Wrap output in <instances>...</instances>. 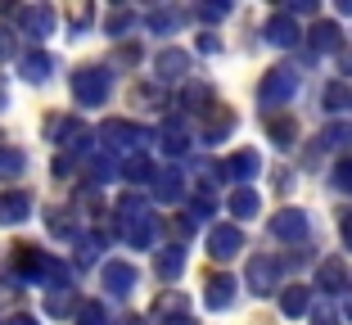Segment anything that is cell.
<instances>
[{"label":"cell","mask_w":352,"mask_h":325,"mask_svg":"<svg viewBox=\"0 0 352 325\" xmlns=\"http://www.w3.org/2000/svg\"><path fill=\"white\" fill-rule=\"evenodd\" d=\"M294 14H316V0H289V19Z\"/></svg>","instance_id":"cell-45"},{"label":"cell","mask_w":352,"mask_h":325,"mask_svg":"<svg viewBox=\"0 0 352 325\" xmlns=\"http://www.w3.org/2000/svg\"><path fill=\"white\" fill-rule=\"evenodd\" d=\"M280 307H285V316H302L311 307V294L302 289V284H289V289L280 294Z\"/></svg>","instance_id":"cell-25"},{"label":"cell","mask_w":352,"mask_h":325,"mask_svg":"<svg viewBox=\"0 0 352 325\" xmlns=\"http://www.w3.org/2000/svg\"><path fill=\"white\" fill-rule=\"evenodd\" d=\"M19 73H23V82H45V77L54 73V59L45 50H28L23 63H19Z\"/></svg>","instance_id":"cell-20"},{"label":"cell","mask_w":352,"mask_h":325,"mask_svg":"<svg viewBox=\"0 0 352 325\" xmlns=\"http://www.w3.org/2000/svg\"><path fill=\"white\" fill-rule=\"evenodd\" d=\"M0 104H5V86H0Z\"/></svg>","instance_id":"cell-56"},{"label":"cell","mask_w":352,"mask_h":325,"mask_svg":"<svg viewBox=\"0 0 352 325\" xmlns=\"http://www.w3.org/2000/svg\"><path fill=\"white\" fill-rule=\"evenodd\" d=\"M190 212H195V217H212V212H217V194L204 186V190L195 194V208H190Z\"/></svg>","instance_id":"cell-37"},{"label":"cell","mask_w":352,"mask_h":325,"mask_svg":"<svg viewBox=\"0 0 352 325\" xmlns=\"http://www.w3.org/2000/svg\"><path fill=\"white\" fill-rule=\"evenodd\" d=\"M140 59V50H135V45H126V50H118V63H135Z\"/></svg>","instance_id":"cell-49"},{"label":"cell","mask_w":352,"mask_h":325,"mask_svg":"<svg viewBox=\"0 0 352 325\" xmlns=\"http://www.w3.org/2000/svg\"><path fill=\"white\" fill-rule=\"evenodd\" d=\"M10 325H41V321H36V316H14Z\"/></svg>","instance_id":"cell-52"},{"label":"cell","mask_w":352,"mask_h":325,"mask_svg":"<svg viewBox=\"0 0 352 325\" xmlns=\"http://www.w3.org/2000/svg\"><path fill=\"white\" fill-rule=\"evenodd\" d=\"M10 54H14V32H10V27H0V63L10 59Z\"/></svg>","instance_id":"cell-44"},{"label":"cell","mask_w":352,"mask_h":325,"mask_svg":"<svg viewBox=\"0 0 352 325\" xmlns=\"http://www.w3.org/2000/svg\"><path fill=\"white\" fill-rule=\"evenodd\" d=\"M104 289L113 298H126L135 289V267L131 262H104Z\"/></svg>","instance_id":"cell-12"},{"label":"cell","mask_w":352,"mask_h":325,"mask_svg":"<svg viewBox=\"0 0 352 325\" xmlns=\"http://www.w3.org/2000/svg\"><path fill=\"white\" fill-rule=\"evenodd\" d=\"M59 140H63L68 154H86V149H91V131H86V122H77V117L59 126Z\"/></svg>","instance_id":"cell-23"},{"label":"cell","mask_w":352,"mask_h":325,"mask_svg":"<svg viewBox=\"0 0 352 325\" xmlns=\"http://www.w3.org/2000/svg\"><path fill=\"white\" fill-rule=\"evenodd\" d=\"M109 177H113V163H104V158H95V163H91V181H95V186H104Z\"/></svg>","instance_id":"cell-41"},{"label":"cell","mask_w":352,"mask_h":325,"mask_svg":"<svg viewBox=\"0 0 352 325\" xmlns=\"http://www.w3.org/2000/svg\"><path fill=\"white\" fill-rule=\"evenodd\" d=\"M135 23H140V14H135V10H113L109 19H104V32H109V36H122V32H131Z\"/></svg>","instance_id":"cell-28"},{"label":"cell","mask_w":352,"mask_h":325,"mask_svg":"<svg viewBox=\"0 0 352 325\" xmlns=\"http://www.w3.org/2000/svg\"><path fill=\"white\" fill-rule=\"evenodd\" d=\"M307 231H311V221H307L302 208H280L276 221H271V235H276V240H289V244H302Z\"/></svg>","instance_id":"cell-6"},{"label":"cell","mask_w":352,"mask_h":325,"mask_svg":"<svg viewBox=\"0 0 352 325\" xmlns=\"http://www.w3.org/2000/svg\"><path fill=\"white\" fill-rule=\"evenodd\" d=\"M86 23H91V5H77V10H73V27H77V32H82V27H86Z\"/></svg>","instance_id":"cell-46"},{"label":"cell","mask_w":352,"mask_h":325,"mask_svg":"<svg viewBox=\"0 0 352 325\" xmlns=\"http://www.w3.org/2000/svg\"><path fill=\"white\" fill-rule=\"evenodd\" d=\"M50 231L54 235H68V231H73V221H63V208H50Z\"/></svg>","instance_id":"cell-43"},{"label":"cell","mask_w":352,"mask_h":325,"mask_svg":"<svg viewBox=\"0 0 352 325\" xmlns=\"http://www.w3.org/2000/svg\"><path fill=\"white\" fill-rule=\"evenodd\" d=\"M325 109H334V113L352 109V86H343V82H330V86H325Z\"/></svg>","instance_id":"cell-30"},{"label":"cell","mask_w":352,"mask_h":325,"mask_svg":"<svg viewBox=\"0 0 352 325\" xmlns=\"http://www.w3.org/2000/svg\"><path fill=\"white\" fill-rule=\"evenodd\" d=\"M339 235H343V244L352 249V212H343V217H339Z\"/></svg>","instance_id":"cell-47"},{"label":"cell","mask_w":352,"mask_h":325,"mask_svg":"<svg viewBox=\"0 0 352 325\" xmlns=\"http://www.w3.org/2000/svg\"><path fill=\"white\" fill-rule=\"evenodd\" d=\"M321 145H334V149L352 145V126H348V122H330V126L321 131Z\"/></svg>","instance_id":"cell-35"},{"label":"cell","mask_w":352,"mask_h":325,"mask_svg":"<svg viewBox=\"0 0 352 325\" xmlns=\"http://www.w3.org/2000/svg\"><path fill=\"white\" fill-rule=\"evenodd\" d=\"M154 68H158V82H186L190 54H186V50H163V54L154 59Z\"/></svg>","instance_id":"cell-16"},{"label":"cell","mask_w":352,"mask_h":325,"mask_svg":"<svg viewBox=\"0 0 352 325\" xmlns=\"http://www.w3.org/2000/svg\"><path fill=\"white\" fill-rule=\"evenodd\" d=\"M181 109H186V113H212V109H217V95H212L208 82H186V91H181Z\"/></svg>","instance_id":"cell-13"},{"label":"cell","mask_w":352,"mask_h":325,"mask_svg":"<svg viewBox=\"0 0 352 325\" xmlns=\"http://www.w3.org/2000/svg\"><path fill=\"white\" fill-rule=\"evenodd\" d=\"M140 212H145V199L135 190H126L122 199H118V217H140Z\"/></svg>","instance_id":"cell-36"},{"label":"cell","mask_w":352,"mask_h":325,"mask_svg":"<svg viewBox=\"0 0 352 325\" xmlns=\"http://www.w3.org/2000/svg\"><path fill=\"white\" fill-rule=\"evenodd\" d=\"M311 50H316V54H339L343 50L339 23H316V27H311Z\"/></svg>","instance_id":"cell-19"},{"label":"cell","mask_w":352,"mask_h":325,"mask_svg":"<svg viewBox=\"0 0 352 325\" xmlns=\"http://www.w3.org/2000/svg\"><path fill=\"white\" fill-rule=\"evenodd\" d=\"M204 303L212 307V312H226V307L235 303V276H226V271L208 276V284H204Z\"/></svg>","instance_id":"cell-9"},{"label":"cell","mask_w":352,"mask_h":325,"mask_svg":"<svg viewBox=\"0 0 352 325\" xmlns=\"http://www.w3.org/2000/svg\"><path fill=\"white\" fill-rule=\"evenodd\" d=\"M176 23H181V14H172V10H154L145 19V27L149 32H158V36H167V32H176Z\"/></svg>","instance_id":"cell-32"},{"label":"cell","mask_w":352,"mask_h":325,"mask_svg":"<svg viewBox=\"0 0 352 325\" xmlns=\"http://www.w3.org/2000/svg\"><path fill=\"white\" fill-rule=\"evenodd\" d=\"M226 14H230V5H221V0H217V5H199V19H204V23H221Z\"/></svg>","instance_id":"cell-39"},{"label":"cell","mask_w":352,"mask_h":325,"mask_svg":"<svg viewBox=\"0 0 352 325\" xmlns=\"http://www.w3.org/2000/svg\"><path fill=\"white\" fill-rule=\"evenodd\" d=\"M77 325H109V312H104V303L86 298V303L77 307Z\"/></svg>","instance_id":"cell-33"},{"label":"cell","mask_w":352,"mask_h":325,"mask_svg":"<svg viewBox=\"0 0 352 325\" xmlns=\"http://www.w3.org/2000/svg\"><path fill=\"white\" fill-rule=\"evenodd\" d=\"M226 208H230V212H235V217H253V212H258V208H262V199H258V194H253V190H249V186H239V190H235V194H230V203H226Z\"/></svg>","instance_id":"cell-26"},{"label":"cell","mask_w":352,"mask_h":325,"mask_svg":"<svg viewBox=\"0 0 352 325\" xmlns=\"http://www.w3.org/2000/svg\"><path fill=\"white\" fill-rule=\"evenodd\" d=\"M311 325H339V316H334V307H311Z\"/></svg>","instance_id":"cell-42"},{"label":"cell","mask_w":352,"mask_h":325,"mask_svg":"<svg viewBox=\"0 0 352 325\" xmlns=\"http://www.w3.org/2000/svg\"><path fill=\"white\" fill-rule=\"evenodd\" d=\"M267 136L276 140L280 149H289L294 140H298V122H294V117H267Z\"/></svg>","instance_id":"cell-24"},{"label":"cell","mask_w":352,"mask_h":325,"mask_svg":"<svg viewBox=\"0 0 352 325\" xmlns=\"http://www.w3.org/2000/svg\"><path fill=\"white\" fill-rule=\"evenodd\" d=\"M276 280H280V262H276V258H267V253L249 258V276H244V284H249V294L267 298L271 289H276Z\"/></svg>","instance_id":"cell-5"},{"label":"cell","mask_w":352,"mask_h":325,"mask_svg":"<svg viewBox=\"0 0 352 325\" xmlns=\"http://www.w3.org/2000/svg\"><path fill=\"white\" fill-rule=\"evenodd\" d=\"M217 172H221L226 181H253V177L262 172V158L253 154V149H239V154H230Z\"/></svg>","instance_id":"cell-10"},{"label":"cell","mask_w":352,"mask_h":325,"mask_svg":"<svg viewBox=\"0 0 352 325\" xmlns=\"http://www.w3.org/2000/svg\"><path fill=\"white\" fill-rule=\"evenodd\" d=\"M122 177L135 181V186H140V181H154V163H149L145 154H131V158H126V168H122Z\"/></svg>","instance_id":"cell-29"},{"label":"cell","mask_w":352,"mask_h":325,"mask_svg":"<svg viewBox=\"0 0 352 325\" xmlns=\"http://www.w3.org/2000/svg\"><path fill=\"white\" fill-rule=\"evenodd\" d=\"M339 14H352V0H339Z\"/></svg>","instance_id":"cell-54"},{"label":"cell","mask_w":352,"mask_h":325,"mask_svg":"<svg viewBox=\"0 0 352 325\" xmlns=\"http://www.w3.org/2000/svg\"><path fill=\"white\" fill-rule=\"evenodd\" d=\"M298 36H302V32H298V23H294L289 14H271V19H267V41L271 45L294 50V45H298Z\"/></svg>","instance_id":"cell-15"},{"label":"cell","mask_w":352,"mask_h":325,"mask_svg":"<svg viewBox=\"0 0 352 325\" xmlns=\"http://www.w3.org/2000/svg\"><path fill=\"white\" fill-rule=\"evenodd\" d=\"M343 316H348V321H352V294L343 298Z\"/></svg>","instance_id":"cell-53"},{"label":"cell","mask_w":352,"mask_h":325,"mask_svg":"<svg viewBox=\"0 0 352 325\" xmlns=\"http://www.w3.org/2000/svg\"><path fill=\"white\" fill-rule=\"evenodd\" d=\"M239 253H244V231L239 226H212L208 231V258L212 262H230Z\"/></svg>","instance_id":"cell-4"},{"label":"cell","mask_w":352,"mask_h":325,"mask_svg":"<svg viewBox=\"0 0 352 325\" xmlns=\"http://www.w3.org/2000/svg\"><path fill=\"white\" fill-rule=\"evenodd\" d=\"M294 95H298V73H294V68H271V73L262 77V86H258V104L262 109H280V104H289Z\"/></svg>","instance_id":"cell-1"},{"label":"cell","mask_w":352,"mask_h":325,"mask_svg":"<svg viewBox=\"0 0 352 325\" xmlns=\"http://www.w3.org/2000/svg\"><path fill=\"white\" fill-rule=\"evenodd\" d=\"M334 186H339V190H352V158H343L339 168H334Z\"/></svg>","instance_id":"cell-40"},{"label":"cell","mask_w":352,"mask_h":325,"mask_svg":"<svg viewBox=\"0 0 352 325\" xmlns=\"http://www.w3.org/2000/svg\"><path fill=\"white\" fill-rule=\"evenodd\" d=\"M32 217V194H23V190H5L0 194V226H14V221Z\"/></svg>","instance_id":"cell-17"},{"label":"cell","mask_w":352,"mask_h":325,"mask_svg":"<svg viewBox=\"0 0 352 325\" xmlns=\"http://www.w3.org/2000/svg\"><path fill=\"white\" fill-rule=\"evenodd\" d=\"M158 149H167V154H176V158L190 149V131H186L181 117H167V122L158 126Z\"/></svg>","instance_id":"cell-14"},{"label":"cell","mask_w":352,"mask_h":325,"mask_svg":"<svg viewBox=\"0 0 352 325\" xmlns=\"http://www.w3.org/2000/svg\"><path fill=\"white\" fill-rule=\"evenodd\" d=\"M14 267H19L28 280H41V267H45V253L32 249V244H14Z\"/></svg>","instance_id":"cell-22"},{"label":"cell","mask_w":352,"mask_h":325,"mask_svg":"<svg viewBox=\"0 0 352 325\" xmlns=\"http://www.w3.org/2000/svg\"><path fill=\"white\" fill-rule=\"evenodd\" d=\"M100 140L113 149V154H131V149L149 145L154 136H149V131H140L135 122H126V117H109V122L100 126Z\"/></svg>","instance_id":"cell-2"},{"label":"cell","mask_w":352,"mask_h":325,"mask_svg":"<svg viewBox=\"0 0 352 325\" xmlns=\"http://www.w3.org/2000/svg\"><path fill=\"white\" fill-rule=\"evenodd\" d=\"M118 226H122V240L131 244V249H149V244H154V231H158V221L149 217V212H140V217H118Z\"/></svg>","instance_id":"cell-8"},{"label":"cell","mask_w":352,"mask_h":325,"mask_svg":"<svg viewBox=\"0 0 352 325\" xmlns=\"http://www.w3.org/2000/svg\"><path fill=\"white\" fill-rule=\"evenodd\" d=\"M339 68H343V73H352V54L348 50H339Z\"/></svg>","instance_id":"cell-51"},{"label":"cell","mask_w":352,"mask_h":325,"mask_svg":"<svg viewBox=\"0 0 352 325\" xmlns=\"http://www.w3.org/2000/svg\"><path fill=\"white\" fill-rule=\"evenodd\" d=\"M316 280H321L325 294H339V289H348V267H343L339 258H325V262L316 267Z\"/></svg>","instance_id":"cell-21"},{"label":"cell","mask_w":352,"mask_h":325,"mask_svg":"<svg viewBox=\"0 0 352 325\" xmlns=\"http://www.w3.org/2000/svg\"><path fill=\"white\" fill-rule=\"evenodd\" d=\"M73 95H77L82 109L104 104V95H109V73H104V68H77L73 73Z\"/></svg>","instance_id":"cell-3"},{"label":"cell","mask_w":352,"mask_h":325,"mask_svg":"<svg viewBox=\"0 0 352 325\" xmlns=\"http://www.w3.org/2000/svg\"><path fill=\"white\" fill-rule=\"evenodd\" d=\"M122 325H145V321H140V316H126V321Z\"/></svg>","instance_id":"cell-55"},{"label":"cell","mask_w":352,"mask_h":325,"mask_svg":"<svg viewBox=\"0 0 352 325\" xmlns=\"http://www.w3.org/2000/svg\"><path fill=\"white\" fill-rule=\"evenodd\" d=\"M68 307H82L77 294H73V284H63V289H54V294L45 298V312L50 316H68Z\"/></svg>","instance_id":"cell-27"},{"label":"cell","mask_w":352,"mask_h":325,"mask_svg":"<svg viewBox=\"0 0 352 325\" xmlns=\"http://www.w3.org/2000/svg\"><path fill=\"white\" fill-rule=\"evenodd\" d=\"M14 19H19V27L28 32L32 41H45L54 32V10L50 5H23V10H14Z\"/></svg>","instance_id":"cell-7"},{"label":"cell","mask_w":352,"mask_h":325,"mask_svg":"<svg viewBox=\"0 0 352 325\" xmlns=\"http://www.w3.org/2000/svg\"><path fill=\"white\" fill-rule=\"evenodd\" d=\"M230 126H235V113H217V122H208V145L221 136H230Z\"/></svg>","instance_id":"cell-38"},{"label":"cell","mask_w":352,"mask_h":325,"mask_svg":"<svg viewBox=\"0 0 352 325\" xmlns=\"http://www.w3.org/2000/svg\"><path fill=\"white\" fill-rule=\"evenodd\" d=\"M199 50H204V54H217L221 45H217V36H199Z\"/></svg>","instance_id":"cell-48"},{"label":"cell","mask_w":352,"mask_h":325,"mask_svg":"<svg viewBox=\"0 0 352 325\" xmlns=\"http://www.w3.org/2000/svg\"><path fill=\"white\" fill-rule=\"evenodd\" d=\"M100 249H104V235H77V262L82 267H91L100 258Z\"/></svg>","instance_id":"cell-31"},{"label":"cell","mask_w":352,"mask_h":325,"mask_svg":"<svg viewBox=\"0 0 352 325\" xmlns=\"http://www.w3.org/2000/svg\"><path fill=\"white\" fill-rule=\"evenodd\" d=\"M23 168H28V158H23L19 149H0V177H5V181H14Z\"/></svg>","instance_id":"cell-34"},{"label":"cell","mask_w":352,"mask_h":325,"mask_svg":"<svg viewBox=\"0 0 352 325\" xmlns=\"http://www.w3.org/2000/svg\"><path fill=\"white\" fill-rule=\"evenodd\" d=\"M154 271H158V280H176V276L186 271V249H181V244H167L154 258Z\"/></svg>","instance_id":"cell-18"},{"label":"cell","mask_w":352,"mask_h":325,"mask_svg":"<svg viewBox=\"0 0 352 325\" xmlns=\"http://www.w3.org/2000/svg\"><path fill=\"white\" fill-rule=\"evenodd\" d=\"M163 325H195V316H167Z\"/></svg>","instance_id":"cell-50"},{"label":"cell","mask_w":352,"mask_h":325,"mask_svg":"<svg viewBox=\"0 0 352 325\" xmlns=\"http://www.w3.org/2000/svg\"><path fill=\"white\" fill-rule=\"evenodd\" d=\"M181 194H186V172H181V168L154 172V199H158V203H176Z\"/></svg>","instance_id":"cell-11"}]
</instances>
